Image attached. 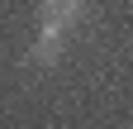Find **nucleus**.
<instances>
[{
    "label": "nucleus",
    "instance_id": "2",
    "mask_svg": "<svg viewBox=\"0 0 133 129\" xmlns=\"http://www.w3.org/2000/svg\"><path fill=\"white\" fill-rule=\"evenodd\" d=\"M62 48H66V38H57V34H38V43L29 48V62H33V67H52V62L62 57Z\"/></svg>",
    "mask_w": 133,
    "mask_h": 129
},
{
    "label": "nucleus",
    "instance_id": "1",
    "mask_svg": "<svg viewBox=\"0 0 133 129\" xmlns=\"http://www.w3.org/2000/svg\"><path fill=\"white\" fill-rule=\"evenodd\" d=\"M81 19H86V0H38V34L66 38Z\"/></svg>",
    "mask_w": 133,
    "mask_h": 129
}]
</instances>
